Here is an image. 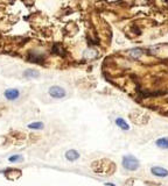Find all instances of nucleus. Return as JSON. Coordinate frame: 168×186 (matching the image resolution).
Here are the masks:
<instances>
[{
    "instance_id": "9b49d317",
    "label": "nucleus",
    "mask_w": 168,
    "mask_h": 186,
    "mask_svg": "<svg viewBox=\"0 0 168 186\" xmlns=\"http://www.w3.org/2000/svg\"><path fill=\"white\" fill-rule=\"evenodd\" d=\"M22 161V156L20 155H14V156H11L9 157V162H21Z\"/></svg>"
},
{
    "instance_id": "f03ea898",
    "label": "nucleus",
    "mask_w": 168,
    "mask_h": 186,
    "mask_svg": "<svg viewBox=\"0 0 168 186\" xmlns=\"http://www.w3.org/2000/svg\"><path fill=\"white\" fill-rule=\"evenodd\" d=\"M49 94L53 96V98H56V99H61L63 96H66V91L64 89L60 87V86H52L49 89Z\"/></svg>"
},
{
    "instance_id": "9d476101",
    "label": "nucleus",
    "mask_w": 168,
    "mask_h": 186,
    "mask_svg": "<svg viewBox=\"0 0 168 186\" xmlns=\"http://www.w3.org/2000/svg\"><path fill=\"white\" fill-rule=\"evenodd\" d=\"M28 128H30V129H42L43 123L42 122H33V123L28 124Z\"/></svg>"
},
{
    "instance_id": "20e7f679",
    "label": "nucleus",
    "mask_w": 168,
    "mask_h": 186,
    "mask_svg": "<svg viewBox=\"0 0 168 186\" xmlns=\"http://www.w3.org/2000/svg\"><path fill=\"white\" fill-rule=\"evenodd\" d=\"M19 95H20V92H19V90H16V89H9V90H6V91H5V96H6L8 100H15V99L19 98Z\"/></svg>"
},
{
    "instance_id": "7ed1b4c3",
    "label": "nucleus",
    "mask_w": 168,
    "mask_h": 186,
    "mask_svg": "<svg viewBox=\"0 0 168 186\" xmlns=\"http://www.w3.org/2000/svg\"><path fill=\"white\" fill-rule=\"evenodd\" d=\"M151 171L155 177H167L168 176V170L161 168V166H153L151 169Z\"/></svg>"
},
{
    "instance_id": "f257e3e1",
    "label": "nucleus",
    "mask_w": 168,
    "mask_h": 186,
    "mask_svg": "<svg viewBox=\"0 0 168 186\" xmlns=\"http://www.w3.org/2000/svg\"><path fill=\"white\" fill-rule=\"evenodd\" d=\"M139 165H140V163H139V161L134 156L126 155V156L123 157V166L126 170H128V171H136L139 168Z\"/></svg>"
},
{
    "instance_id": "f8f14e48",
    "label": "nucleus",
    "mask_w": 168,
    "mask_h": 186,
    "mask_svg": "<svg viewBox=\"0 0 168 186\" xmlns=\"http://www.w3.org/2000/svg\"><path fill=\"white\" fill-rule=\"evenodd\" d=\"M141 54H143V51H141L140 49H133V50L131 51V55H132L133 57H139V56H141Z\"/></svg>"
},
{
    "instance_id": "423d86ee",
    "label": "nucleus",
    "mask_w": 168,
    "mask_h": 186,
    "mask_svg": "<svg viewBox=\"0 0 168 186\" xmlns=\"http://www.w3.org/2000/svg\"><path fill=\"white\" fill-rule=\"evenodd\" d=\"M6 176H7L8 179L14 180V179H18V178L21 176V171H20V170H9V171L6 173Z\"/></svg>"
},
{
    "instance_id": "6e6552de",
    "label": "nucleus",
    "mask_w": 168,
    "mask_h": 186,
    "mask_svg": "<svg viewBox=\"0 0 168 186\" xmlns=\"http://www.w3.org/2000/svg\"><path fill=\"white\" fill-rule=\"evenodd\" d=\"M23 76L27 77V78H37V77L40 76V73H39V71H36V70L28 69V70H26V71L23 72Z\"/></svg>"
},
{
    "instance_id": "0eeeda50",
    "label": "nucleus",
    "mask_w": 168,
    "mask_h": 186,
    "mask_svg": "<svg viewBox=\"0 0 168 186\" xmlns=\"http://www.w3.org/2000/svg\"><path fill=\"white\" fill-rule=\"evenodd\" d=\"M155 144H157V147H159L161 149H168V137H161V138L157 140Z\"/></svg>"
},
{
    "instance_id": "39448f33",
    "label": "nucleus",
    "mask_w": 168,
    "mask_h": 186,
    "mask_svg": "<svg viewBox=\"0 0 168 186\" xmlns=\"http://www.w3.org/2000/svg\"><path fill=\"white\" fill-rule=\"evenodd\" d=\"M66 158H67L68 161L74 162V161H76V159L80 158V154H78L76 150H69V151L66 152Z\"/></svg>"
},
{
    "instance_id": "1a4fd4ad",
    "label": "nucleus",
    "mask_w": 168,
    "mask_h": 186,
    "mask_svg": "<svg viewBox=\"0 0 168 186\" xmlns=\"http://www.w3.org/2000/svg\"><path fill=\"white\" fill-rule=\"evenodd\" d=\"M116 124L119 127V128H121L123 130H128L130 129V126L126 123V121L124 120V119H121V117H118L117 120H116Z\"/></svg>"
}]
</instances>
